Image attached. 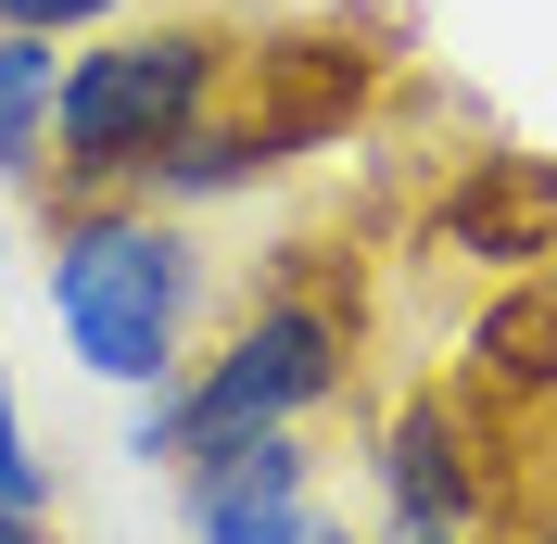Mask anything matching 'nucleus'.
Listing matches in <instances>:
<instances>
[{"label":"nucleus","mask_w":557,"mask_h":544,"mask_svg":"<svg viewBox=\"0 0 557 544\" xmlns=\"http://www.w3.org/2000/svg\"><path fill=\"white\" fill-rule=\"evenodd\" d=\"M355 342H368V279L330 254V240H278L253 305L165 380L139 393L127 456L139 469H190L203 443H253V431H305L317 406L355 393Z\"/></svg>","instance_id":"f257e3e1"},{"label":"nucleus","mask_w":557,"mask_h":544,"mask_svg":"<svg viewBox=\"0 0 557 544\" xmlns=\"http://www.w3.org/2000/svg\"><path fill=\"white\" fill-rule=\"evenodd\" d=\"M38 228H51V317H64V342L102 380H127V393H165L190 368L203 317H215L203 228L139 203V190H114V203H38Z\"/></svg>","instance_id":"f03ea898"},{"label":"nucleus","mask_w":557,"mask_h":544,"mask_svg":"<svg viewBox=\"0 0 557 544\" xmlns=\"http://www.w3.org/2000/svg\"><path fill=\"white\" fill-rule=\"evenodd\" d=\"M242 64H253V38L215 26V13H152V26H102L89 51H64L38 203H114V190H139V165H152L190 114L228 102Z\"/></svg>","instance_id":"7ed1b4c3"},{"label":"nucleus","mask_w":557,"mask_h":544,"mask_svg":"<svg viewBox=\"0 0 557 544\" xmlns=\"http://www.w3.org/2000/svg\"><path fill=\"white\" fill-rule=\"evenodd\" d=\"M418 254L431 267H482V279L557 267V152H469L418 203Z\"/></svg>","instance_id":"20e7f679"},{"label":"nucleus","mask_w":557,"mask_h":544,"mask_svg":"<svg viewBox=\"0 0 557 544\" xmlns=\"http://www.w3.org/2000/svg\"><path fill=\"white\" fill-rule=\"evenodd\" d=\"M381 507L393 532H482L494 519V443H482V406L469 393H406L381 431Z\"/></svg>","instance_id":"39448f33"},{"label":"nucleus","mask_w":557,"mask_h":544,"mask_svg":"<svg viewBox=\"0 0 557 544\" xmlns=\"http://www.w3.org/2000/svg\"><path fill=\"white\" fill-rule=\"evenodd\" d=\"M177 519H190V544H305L317 532V443L305 431L203 443L177 469Z\"/></svg>","instance_id":"423d86ee"},{"label":"nucleus","mask_w":557,"mask_h":544,"mask_svg":"<svg viewBox=\"0 0 557 544\" xmlns=\"http://www.w3.org/2000/svg\"><path fill=\"white\" fill-rule=\"evenodd\" d=\"M381 64H393V51H368L355 13H330V26H278V38H253V114H267L292 152H317V139H343L355 114L381 102Z\"/></svg>","instance_id":"0eeeda50"},{"label":"nucleus","mask_w":557,"mask_h":544,"mask_svg":"<svg viewBox=\"0 0 557 544\" xmlns=\"http://www.w3.org/2000/svg\"><path fill=\"white\" fill-rule=\"evenodd\" d=\"M292 165V139L267 127L253 102H215V114H190V127L139 165V203H165V215H203V203H242L253 177H278Z\"/></svg>","instance_id":"6e6552de"},{"label":"nucleus","mask_w":557,"mask_h":544,"mask_svg":"<svg viewBox=\"0 0 557 544\" xmlns=\"http://www.w3.org/2000/svg\"><path fill=\"white\" fill-rule=\"evenodd\" d=\"M469 393H494V406H557V267L494 279V305L469 317Z\"/></svg>","instance_id":"1a4fd4ad"},{"label":"nucleus","mask_w":557,"mask_h":544,"mask_svg":"<svg viewBox=\"0 0 557 544\" xmlns=\"http://www.w3.org/2000/svg\"><path fill=\"white\" fill-rule=\"evenodd\" d=\"M51 102H64V38L0 26V177H51Z\"/></svg>","instance_id":"9d476101"},{"label":"nucleus","mask_w":557,"mask_h":544,"mask_svg":"<svg viewBox=\"0 0 557 544\" xmlns=\"http://www.w3.org/2000/svg\"><path fill=\"white\" fill-rule=\"evenodd\" d=\"M0 507H51V456L26 443V418H13V368H0Z\"/></svg>","instance_id":"9b49d317"},{"label":"nucleus","mask_w":557,"mask_h":544,"mask_svg":"<svg viewBox=\"0 0 557 544\" xmlns=\"http://www.w3.org/2000/svg\"><path fill=\"white\" fill-rule=\"evenodd\" d=\"M139 0H0V26H38V38H102V26H127Z\"/></svg>","instance_id":"f8f14e48"},{"label":"nucleus","mask_w":557,"mask_h":544,"mask_svg":"<svg viewBox=\"0 0 557 544\" xmlns=\"http://www.w3.org/2000/svg\"><path fill=\"white\" fill-rule=\"evenodd\" d=\"M0 544H64V532H51V507H0Z\"/></svg>","instance_id":"ddd939ff"},{"label":"nucleus","mask_w":557,"mask_h":544,"mask_svg":"<svg viewBox=\"0 0 557 544\" xmlns=\"http://www.w3.org/2000/svg\"><path fill=\"white\" fill-rule=\"evenodd\" d=\"M305 544H355V519H317V532H305Z\"/></svg>","instance_id":"4468645a"},{"label":"nucleus","mask_w":557,"mask_h":544,"mask_svg":"<svg viewBox=\"0 0 557 544\" xmlns=\"http://www.w3.org/2000/svg\"><path fill=\"white\" fill-rule=\"evenodd\" d=\"M393 544H482V532H393Z\"/></svg>","instance_id":"2eb2a0df"},{"label":"nucleus","mask_w":557,"mask_h":544,"mask_svg":"<svg viewBox=\"0 0 557 544\" xmlns=\"http://www.w3.org/2000/svg\"><path fill=\"white\" fill-rule=\"evenodd\" d=\"M532 544H557V519H532Z\"/></svg>","instance_id":"dca6fc26"}]
</instances>
